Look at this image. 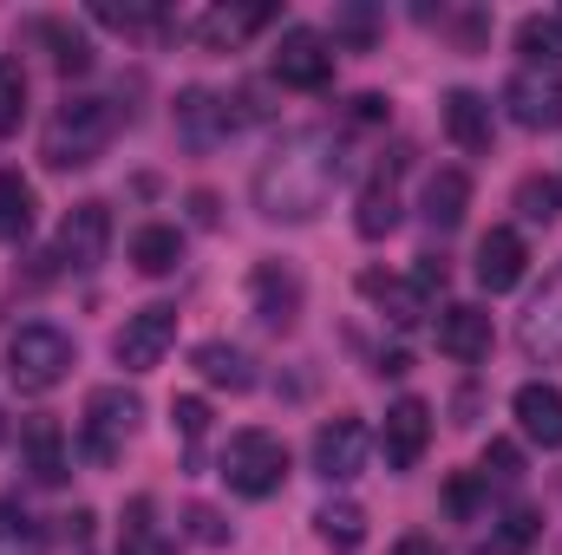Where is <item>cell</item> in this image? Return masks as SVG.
I'll return each mask as SVG.
<instances>
[{
  "instance_id": "obj_1",
  "label": "cell",
  "mask_w": 562,
  "mask_h": 555,
  "mask_svg": "<svg viewBox=\"0 0 562 555\" xmlns=\"http://www.w3.org/2000/svg\"><path fill=\"white\" fill-rule=\"evenodd\" d=\"M340 138L334 132H321V125H301V132H288V138L262 157V170H256V209L269 216V223H314L321 209H327V196H334V183H340Z\"/></svg>"
},
{
  "instance_id": "obj_2",
  "label": "cell",
  "mask_w": 562,
  "mask_h": 555,
  "mask_svg": "<svg viewBox=\"0 0 562 555\" xmlns=\"http://www.w3.org/2000/svg\"><path fill=\"white\" fill-rule=\"evenodd\" d=\"M112 138H119V105H112V99H66V105L53 112L40 150H46L53 170H86V163L105 157Z\"/></svg>"
},
{
  "instance_id": "obj_3",
  "label": "cell",
  "mask_w": 562,
  "mask_h": 555,
  "mask_svg": "<svg viewBox=\"0 0 562 555\" xmlns=\"http://www.w3.org/2000/svg\"><path fill=\"white\" fill-rule=\"evenodd\" d=\"M72 373V333H59L53 320H26L7 333V380L20 393H53Z\"/></svg>"
},
{
  "instance_id": "obj_4",
  "label": "cell",
  "mask_w": 562,
  "mask_h": 555,
  "mask_svg": "<svg viewBox=\"0 0 562 555\" xmlns=\"http://www.w3.org/2000/svg\"><path fill=\"white\" fill-rule=\"evenodd\" d=\"M216 471H223V484L236 497L262 503V497H276L281 484H288V444H281L276 431H236L223 444V464Z\"/></svg>"
},
{
  "instance_id": "obj_5",
  "label": "cell",
  "mask_w": 562,
  "mask_h": 555,
  "mask_svg": "<svg viewBox=\"0 0 562 555\" xmlns=\"http://www.w3.org/2000/svg\"><path fill=\"white\" fill-rule=\"evenodd\" d=\"M138 418H144L138 393H125V386H99V393L86 399V424H79L86 457H92V464H119V451L132 444Z\"/></svg>"
},
{
  "instance_id": "obj_6",
  "label": "cell",
  "mask_w": 562,
  "mask_h": 555,
  "mask_svg": "<svg viewBox=\"0 0 562 555\" xmlns=\"http://www.w3.org/2000/svg\"><path fill=\"white\" fill-rule=\"evenodd\" d=\"M105 249H112V209L105 203H72L59 236H53V262L66 275H86V269L105 262Z\"/></svg>"
},
{
  "instance_id": "obj_7",
  "label": "cell",
  "mask_w": 562,
  "mask_h": 555,
  "mask_svg": "<svg viewBox=\"0 0 562 555\" xmlns=\"http://www.w3.org/2000/svg\"><path fill=\"white\" fill-rule=\"evenodd\" d=\"M170 347H177V307L150 301L138 314H125V327H119V340H112V360H119L125 373H150Z\"/></svg>"
},
{
  "instance_id": "obj_8",
  "label": "cell",
  "mask_w": 562,
  "mask_h": 555,
  "mask_svg": "<svg viewBox=\"0 0 562 555\" xmlns=\"http://www.w3.org/2000/svg\"><path fill=\"white\" fill-rule=\"evenodd\" d=\"M269 66H276L281 86H294V92H327L334 86V46L314 26H288L276 39V59Z\"/></svg>"
},
{
  "instance_id": "obj_9",
  "label": "cell",
  "mask_w": 562,
  "mask_h": 555,
  "mask_svg": "<svg viewBox=\"0 0 562 555\" xmlns=\"http://www.w3.org/2000/svg\"><path fill=\"white\" fill-rule=\"evenodd\" d=\"M504 105L524 132H562V66H524L504 86Z\"/></svg>"
},
{
  "instance_id": "obj_10",
  "label": "cell",
  "mask_w": 562,
  "mask_h": 555,
  "mask_svg": "<svg viewBox=\"0 0 562 555\" xmlns=\"http://www.w3.org/2000/svg\"><path fill=\"white\" fill-rule=\"evenodd\" d=\"M517 347H524V360H537V366H557L562 360V269L530 294V307H524V320H517Z\"/></svg>"
},
{
  "instance_id": "obj_11",
  "label": "cell",
  "mask_w": 562,
  "mask_h": 555,
  "mask_svg": "<svg viewBox=\"0 0 562 555\" xmlns=\"http://www.w3.org/2000/svg\"><path fill=\"white\" fill-rule=\"evenodd\" d=\"M360 464H367V424L360 418H327L314 431V471L327 484H347V477H360Z\"/></svg>"
},
{
  "instance_id": "obj_12",
  "label": "cell",
  "mask_w": 562,
  "mask_h": 555,
  "mask_svg": "<svg viewBox=\"0 0 562 555\" xmlns=\"http://www.w3.org/2000/svg\"><path fill=\"white\" fill-rule=\"evenodd\" d=\"M431 444V406L425 399H393L386 406V431H380V451L393 471H413Z\"/></svg>"
},
{
  "instance_id": "obj_13",
  "label": "cell",
  "mask_w": 562,
  "mask_h": 555,
  "mask_svg": "<svg viewBox=\"0 0 562 555\" xmlns=\"http://www.w3.org/2000/svg\"><path fill=\"white\" fill-rule=\"evenodd\" d=\"M477 287H491V294H510L517 281H524V269H530V242L517 236V229H484L477 236Z\"/></svg>"
},
{
  "instance_id": "obj_14",
  "label": "cell",
  "mask_w": 562,
  "mask_h": 555,
  "mask_svg": "<svg viewBox=\"0 0 562 555\" xmlns=\"http://www.w3.org/2000/svg\"><path fill=\"white\" fill-rule=\"evenodd\" d=\"M438 353L458 360V366H477V360L491 353V314L471 307V301H451V307L438 314Z\"/></svg>"
},
{
  "instance_id": "obj_15",
  "label": "cell",
  "mask_w": 562,
  "mask_h": 555,
  "mask_svg": "<svg viewBox=\"0 0 562 555\" xmlns=\"http://www.w3.org/2000/svg\"><path fill=\"white\" fill-rule=\"evenodd\" d=\"M445 138L458 144V150H471V157H484V150H491V138H497L491 99H484V92H471V86L445 92Z\"/></svg>"
},
{
  "instance_id": "obj_16",
  "label": "cell",
  "mask_w": 562,
  "mask_h": 555,
  "mask_svg": "<svg viewBox=\"0 0 562 555\" xmlns=\"http://www.w3.org/2000/svg\"><path fill=\"white\" fill-rule=\"evenodd\" d=\"M510 412H517V431H524L530 444L562 451V393L550 386V380H530V386H517Z\"/></svg>"
},
{
  "instance_id": "obj_17",
  "label": "cell",
  "mask_w": 562,
  "mask_h": 555,
  "mask_svg": "<svg viewBox=\"0 0 562 555\" xmlns=\"http://www.w3.org/2000/svg\"><path fill=\"white\" fill-rule=\"evenodd\" d=\"M20 451H26V471H33V484H66L72 477V451H66V431H59V418H26V431H20Z\"/></svg>"
},
{
  "instance_id": "obj_18",
  "label": "cell",
  "mask_w": 562,
  "mask_h": 555,
  "mask_svg": "<svg viewBox=\"0 0 562 555\" xmlns=\"http://www.w3.org/2000/svg\"><path fill=\"white\" fill-rule=\"evenodd\" d=\"M249 301H256V314H262L276 333H288L294 314H301V275L281 269V262H256V275H249Z\"/></svg>"
},
{
  "instance_id": "obj_19",
  "label": "cell",
  "mask_w": 562,
  "mask_h": 555,
  "mask_svg": "<svg viewBox=\"0 0 562 555\" xmlns=\"http://www.w3.org/2000/svg\"><path fill=\"white\" fill-rule=\"evenodd\" d=\"M229 132H236V118H229V105L216 92L196 86V92L177 99V138L190 144V150H210V144H223Z\"/></svg>"
},
{
  "instance_id": "obj_20",
  "label": "cell",
  "mask_w": 562,
  "mask_h": 555,
  "mask_svg": "<svg viewBox=\"0 0 562 555\" xmlns=\"http://www.w3.org/2000/svg\"><path fill=\"white\" fill-rule=\"evenodd\" d=\"M464 209H471V177H464L458 163L431 170V177H425V196H419V216L438 229V236H451V229L464 223Z\"/></svg>"
},
{
  "instance_id": "obj_21",
  "label": "cell",
  "mask_w": 562,
  "mask_h": 555,
  "mask_svg": "<svg viewBox=\"0 0 562 555\" xmlns=\"http://www.w3.org/2000/svg\"><path fill=\"white\" fill-rule=\"evenodd\" d=\"M183 262V229L177 223H144L132 236V269L138 275H170Z\"/></svg>"
},
{
  "instance_id": "obj_22",
  "label": "cell",
  "mask_w": 562,
  "mask_h": 555,
  "mask_svg": "<svg viewBox=\"0 0 562 555\" xmlns=\"http://www.w3.org/2000/svg\"><path fill=\"white\" fill-rule=\"evenodd\" d=\"M360 294H367L373 307H386V320H393V327H419L425 294L413 287V281H393V275H380V269H367V275H360Z\"/></svg>"
},
{
  "instance_id": "obj_23",
  "label": "cell",
  "mask_w": 562,
  "mask_h": 555,
  "mask_svg": "<svg viewBox=\"0 0 562 555\" xmlns=\"http://www.w3.org/2000/svg\"><path fill=\"white\" fill-rule=\"evenodd\" d=\"M196 373H203L210 386H229V393H249V386H256L249 353L229 347V340H203V347H196Z\"/></svg>"
},
{
  "instance_id": "obj_24",
  "label": "cell",
  "mask_w": 562,
  "mask_h": 555,
  "mask_svg": "<svg viewBox=\"0 0 562 555\" xmlns=\"http://www.w3.org/2000/svg\"><path fill=\"white\" fill-rule=\"evenodd\" d=\"M353 229H360L367 242H380V236H393V229H400V190H393V177H373V183L360 190Z\"/></svg>"
},
{
  "instance_id": "obj_25",
  "label": "cell",
  "mask_w": 562,
  "mask_h": 555,
  "mask_svg": "<svg viewBox=\"0 0 562 555\" xmlns=\"http://www.w3.org/2000/svg\"><path fill=\"white\" fill-rule=\"evenodd\" d=\"M314 530H321V543L340 555H353L360 543H367V510L360 503H347V497H334V503H321L314 510Z\"/></svg>"
},
{
  "instance_id": "obj_26",
  "label": "cell",
  "mask_w": 562,
  "mask_h": 555,
  "mask_svg": "<svg viewBox=\"0 0 562 555\" xmlns=\"http://www.w3.org/2000/svg\"><path fill=\"white\" fill-rule=\"evenodd\" d=\"M269 20H276V7H236V13H223V7H216V13H203V20H196V33H203L210 46H236V39L262 33Z\"/></svg>"
},
{
  "instance_id": "obj_27",
  "label": "cell",
  "mask_w": 562,
  "mask_h": 555,
  "mask_svg": "<svg viewBox=\"0 0 562 555\" xmlns=\"http://www.w3.org/2000/svg\"><path fill=\"white\" fill-rule=\"evenodd\" d=\"M33 229V183L20 170H0V242H26Z\"/></svg>"
},
{
  "instance_id": "obj_28",
  "label": "cell",
  "mask_w": 562,
  "mask_h": 555,
  "mask_svg": "<svg viewBox=\"0 0 562 555\" xmlns=\"http://www.w3.org/2000/svg\"><path fill=\"white\" fill-rule=\"evenodd\" d=\"M0 555H46V523L33 510H20L13 497L0 503Z\"/></svg>"
},
{
  "instance_id": "obj_29",
  "label": "cell",
  "mask_w": 562,
  "mask_h": 555,
  "mask_svg": "<svg viewBox=\"0 0 562 555\" xmlns=\"http://www.w3.org/2000/svg\"><path fill=\"white\" fill-rule=\"evenodd\" d=\"M537 536H543V517H537L530 503H510V510L497 517V530H491V555H530Z\"/></svg>"
},
{
  "instance_id": "obj_30",
  "label": "cell",
  "mask_w": 562,
  "mask_h": 555,
  "mask_svg": "<svg viewBox=\"0 0 562 555\" xmlns=\"http://www.w3.org/2000/svg\"><path fill=\"white\" fill-rule=\"evenodd\" d=\"M517 53H530V66H557L562 59V7L557 13H530L517 26Z\"/></svg>"
},
{
  "instance_id": "obj_31",
  "label": "cell",
  "mask_w": 562,
  "mask_h": 555,
  "mask_svg": "<svg viewBox=\"0 0 562 555\" xmlns=\"http://www.w3.org/2000/svg\"><path fill=\"white\" fill-rule=\"evenodd\" d=\"M119 555H164V536H157V503H150V497H132V503H125V536H119Z\"/></svg>"
},
{
  "instance_id": "obj_32",
  "label": "cell",
  "mask_w": 562,
  "mask_h": 555,
  "mask_svg": "<svg viewBox=\"0 0 562 555\" xmlns=\"http://www.w3.org/2000/svg\"><path fill=\"white\" fill-rule=\"evenodd\" d=\"M517 216H524V223H557L562 216V183L557 177L530 170V177L517 183Z\"/></svg>"
},
{
  "instance_id": "obj_33",
  "label": "cell",
  "mask_w": 562,
  "mask_h": 555,
  "mask_svg": "<svg viewBox=\"0 0 562 555\" xmlns=\"http://www.w3.org/2000/svg\"><path fill=\"white\" fill-rule=\"evenodd\" d=\"M26 118V72L20 59H0V138H13Z\"/></svg>"
},
{
  "instance_id": "obj_34",
  "label": "cell",
  "mask_w": 562,
  "mask_h": 555,
  "mask_svg": "<svg viewBox=\"0 0 562 555\" xmlns=\"http://www.w3.org/2000/svg\"><path fill=\"white\" fill-rule=\"evenodd\" d=\"M40 33L53 39V66H59V72H86V66H92V46H86V33H72L66 20H46Z\"/></svg>"
},
{
  "instance_id": "obj_35",
  "label": "cell",
  "mask_w": 562,
  "mask_h": 555,
  "mask_svg": "<svg viewBox=\"0 0 562 555\" xmlns=\"http://www.w3.org/2000/svg\"><path fill=\"white\" fill-rule=\"evenodd\" d=\"M477 477H484V484H491V477H497V484H517V477H524V451H517L510 438H491V444H484Z\"/></svg>"
},
{
  "instance_id": "obj_36",
  "label": "cell",
  "mask_w": 562,
  "mask_h": 555,
  "mask_svg": "<svg viewBox=\"0 0 562 555\" xmlns=\"http://www.w3.org/2000/svg\"><path fill=\"white\" fill-rule=\"evenodd\" d=\"M170 424H177V438L196 451V444L210 438V406H203L196 393H183V399H170Z\"/></svg>"
},
{
  "instance_id": "obj_37",
  "label": "cell",
  "mask_w": 562,
  "mask_h": 555,
  "mask_svg": "<svg viewBox=\"0 0 562 555\" xmlns=\"http://www.w3.org/2000/svg\"><path fill=\"white\" fill-rule=\"evenodd\" d=\"M484 490H491V484H484L477 471H458V477L445 484V510H451V517H477V503H484Z\"/></svg>"
},
{
  "instance_id": "obj_38",
  "label": "cell",
  "mask_w": 562,
  "mask_h": 555,
  "mask_svg": "<svg viewBox=\"0 0 562 555\" xmlns=\"http://www.w3.org/2000/svg\"><path fill=\"white\" fill-rule=\"evenodd\" d=\"M373 33H380L373 7H340V20H334V39H347V46H373Z\"/></svg>"
},
{
  "instance_id": "obj_39",
  "label": "cell",
  "mask_w": 562,
  "mask_h": 555,
  "mask_svg": "<svg viewBox=\"0 0 562 555\" xmlns=\"http://www.w3.org/2000/svg\"><path fill=\"white\" fill-rule=\"evenodd\" d=\"M99 20L119 33H138V26H157V7H99Z\"/></svg>"
},
{
  "instance_id": "obj_40",
  "label": "cell",
  "mask_w": 562,
  "mask_h": 555,
  "mask_svg": "<svg viewBox=\"0 0 562 555\" xmlns=\"http://www.w3.org/2000/svg\"><path fill=\"white\" fill-rule=\"evenodd\" d=\"M183 523H190V536H196V543H223V536H229V530H223V517H216V510H203V503H196Z\"/></svg>"
},
{
  "instance_id": "obj_41",
  "label": "cell",
  "mask_w": 562,
  "mask_h": 555,
  "mask_svg": "<svg viewBox=\"0 0 562 555\" xmlns=\"http://www.w3.org/2000/svg\"><path fill=\"white\" fill-rule=\"evenodd\" d=\"M413 287H419V294H438V287H445V262H438V256H419V269H413Z\"/></svg>"
},
{
  "instance_id": "obj_42",
  "label": "cell",
  "mask_w": 562,
  "mask_h": 555,
  "mask_svg": "<svg viewBox=\"0 0 562 555\" xmlns=\"http://www.w3.org/2000/svg\"><path fill=\"white\" fill-rule=\"evenodd\" d=\"M353 125H386V99L380 92H360L353 99Z\"/></svg>"
},
{
  "instance_id": "obj_43",
  "label": "cell",
  "mask_w": 562,
  "mask_h": 555,
  "mask_svg": "<svg viewBox=\"0 0 562 555\" xmlns=\"http://www.w3.org/2000/svg\"><path fill=\"white\" fill-rule=\"evenodd\" d=\"M393 555H438V543H431V536H400Z\"/></svg>"
}]
</instances>
